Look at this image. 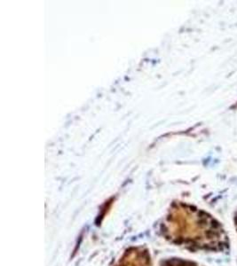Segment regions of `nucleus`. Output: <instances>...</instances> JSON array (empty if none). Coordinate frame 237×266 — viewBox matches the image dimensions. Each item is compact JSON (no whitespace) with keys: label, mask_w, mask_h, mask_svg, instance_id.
Returning <instances> with one entry per match:
<instances>
[{"label":"nucleus","mask_w":237,"mask_h":266,"mask_svg":"<svg viewBox=\"0 0 237 266\" xmlns=\"http://www.w3.org/2000/svg\"><path fill=\"white\" fill-rule=\"evenodd\" d=\"M161 232L171 243L193 252H224L230 245L227 232L217 218L184 203L171 208Z\"/></svg>","instance_id":"f257e3e1"},{"label":"nucleus","mask_w":237,"mask_h":266,"mask_svg":"<svg viewBox=\"0 0 237 266\" xmlns=\"http://www.w3.org/2000/svg\"><path fill=\"white\" fill-rule=\"evenodd\" d=\"M115 266H152L149 251L144 247H132L124 251Z\"/></svg>","instance_id":"f03ea898"},{"label":"nucleus","mask_w":237,"mask_h":266,"mask_svg":"<svg viewBox=\"0 0 237 266\" xmlns=\"http://www.w3.org/2000/svg\"><path fill=\"white\" fill-rule=\"evenodd\" d=\"M161 266H202L197 263L188 261V260L181 259V258H172L165 260L161 263Z\"/></svg>","instance_id":"7ed1b4c3"},{"label":"nucleus","mask_w":237,"mask_h":266,"mask_svg":"<svg viewBox=\"0 0 237 266\" xmlns=\"http://www.w3.org/2000/svg\"><path fill=\"white\" fill-rule=\"evenodd\" d=\"M234 226H235V229H236V232H237V212L234 217Z\"/></svg>","instance_id":"20e7f679"}]
</instances>
